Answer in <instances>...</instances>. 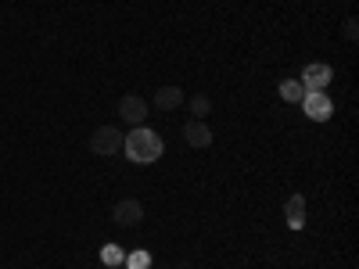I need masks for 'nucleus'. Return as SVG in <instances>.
Returning <instances> with one entry per match:
<instances>
[{
  "instance_id": "f257e3e1",
  "label": "nucleus",
  "mask_w": 359,
  "mask_h": 269,
  "mask_svg": "<svg viewBox=\"0 0 359 269\" xmlns=\"http://www.w3.org/2000/svg\"><path fill=\"white\" fill-rule=\"evenodd\" d=\"M123 151L133 165H151L165 155V140L155 133V130H147V126H133L123 140Z\"/></svg>"
},
{
  "instance_id": "6e6552de",
  "label": "nucleus",
  "mask_w": 359,
  "mask_h": 269,
  "mask_svg": "<svg viewBox=\"0 0 359 269\" xmlns=\"http://www.w3.org/2000/svg\"><path fill=\"white\" fill-rule=\"evenodd\" d=\"M284 219L291 230H302L306 226V194H291L284 201Z\"/></svg>"
},
{
  "instance_id": "f8f14e48",
  "label": "nucleus",
  "mask_w": 359,
  "mask_h": 269,
  "mask_svg": "<svg viewBox=\"0 0 359 269\" xmlns=\"http://www.w3.org/2000/svg\"><path fill=\"white\" fill-rule=\"evenodd\" d=\"M123 262H126V269H151V251L137 248V251H130Z\"/></svg>"
},
{
  "instance_id": "20e7f679",
  "label": "nucleus",
  "mask_w": 359,
  "mask_h": 269,
  "mask_svg": "<svg viewBox=\"0 0 359 269\" xmlns=\"http://www.w3.org/2000/svg\"><path fill=\"white\" fill-rule=\"evenodd\" d=\"M298 83L306 86V94H309V90H327V86L334 83V69L327 65V62H309L302 69V76H298Z\"/></svg>"
},
{
  "instance_id": "ddd939ff",
  "label": "nucleus",
  "mask_w": 359,
  "mask_h": 269,
  "mask_svg": "<svg viewBox=\"0 0 359 269\" xmlns=\"http://www.w3.org/2000/svg\"><path fill=\"white\" fill-rule=\"evenodd\" d=\"M208 111H212V97H208V94H194L191 97V118H205Z\"/></svg>"
},
{
  "instance_id": "9d476101",
  "label": "nucleus",
  "mask_w": 359,
  "mask_h": 269,
  "mask_svg": "<svg viewBox=\"0 0 359 269\" xmlns=\"http://www.w3.org/2000/svg\"><path fill=\"white\" fill-rule=\"evenodd\" d=\"M280 97H284L287 104H298V101L306 97V86L298 83V79H284V83H280Z\"/></svg>"
},
{
  "instance_id": "7ed1b4c3",
  "label": "nucleus",
  "mask_w": 359,
  "mask_h": 269,
  "mask_svg": "<svg viewBox=\"0 0 359 269\" xmlns=\"http://www.w3.org/2000/svg\"><path fill=\"white\" fill-rule=\"evenodd\" d=\"M298 104H302V111L313 118V123H327V118L334 115V101L327 97V90H309Z\"/></svg>"
},
{
  "instance_id": "4468645a",
  "label": "nucleus",
  "mask_w": 359,
  "mask_h": 269,
  "mask_svg": "<svg viewBox=\"0 0 359 269\" xmlns=\"http://www.w3.org/2000/svg\"><path fill=\"white\" fill-rule=\"evenodd\" d=\"M355 36H359V25H355V18H348V22H345V40L355 43Z\"/></svg>"
},
{
  "instance_id": "f03ea898",
  "label": "nucleus",
  "mask_w": 359,
  "mask_h": 269,
  "mask_svg": "<svg viewBox=\"0 0 359 269\" xmlns=\"http://www.w3.org/2000/svg\"><path fill=\"white\" fill-rule=\"evenodd\" d=\"M123 140H126L123 130H115V126H97L94 133H90V151L101 155V158H111V155L123 151Z\"/></svg>"
},
{
  "instance_id": "0eeeda50",
  "label": "nucleus",
  "mask_w": 359,
  "mask_h": 269,
  "mask_svg": "<svg viewBox=\"0 0 359 269\" xmlns=\"http://www.w3.org/2000/svg\"><path fill=\"white\" fill-rule=\"evenodd\" d=\"M184 137H187V144L194 147V151H205V147H212V130L205 126V118H191V123L184 126Z\"/></svg>"
},
{
  "instance_id": "39448f33",
  "label": "nucleus",
  "mask_w": 359,
  "mask_h": 269,
  "mask_svg": "<svg viewBox=\"0 0 359 269\" xmlns=\"http://www.w3.org/2000/svg\"><path fill=\"white\" fill-rule=\"evenodd\" d=\"M147 101L140 97V94H126L123 101H118V118H123V123H130V126H144L147 123Z\"/></svg>"
},
{
  "instance_id": "2eb2a0df",
  "label": "nucleus",
  "mask_w": 359,
  "mask_h": 269,
  "mask_svg": "<svg viewBox=\"0 0 359 269\" xmlns=\"http://www.w3.org/2000/svg\"><path fill=\"white\" fill-rule=\"evenodd\" d=\"M151 269H172V265H155V262H151Z\"/></svg>"
},
{
  "instance_id": "423d86ee",
  "label": "nucleus",
  "mask_w": 359,
  "mask_h": 269,
  "mask_svg": "<svg viewBox=\"0 0 359 269\" xmlns=\"http://www.w3.org/2000/svg\"><path fill=\"white\" fill-rule=\"evenodd\" d=\"M140 219H144V205L137 198H123V201L111 205V223L115 226H137Z\"/></svg>"
},
{
  "instance_id": "1a4fd4ad",
  "label": "nucleus",
  "mask_w": 359,
  "mask_h": 269,
  "mask_svg": "<svg viewBox=\"0 0 359 269\" xmlns=\"http://www.w3.org/2000/svg\"><path fill=\"white\" fill-rule=\"evenodd\" d=\"M180 104H184V90H180V86H158V90H155V108L176 111Z\"/></svg>"
},
{
  "instance_id": "9b49d317",
  "label": "nucleus",
  "mask_w": 359,
  "mask_h": 269,
  "mask_svg": "<svg viewBox=\"0 0 359 269\" xmlns=\"http://www.w3.org/2000/svg\"><path fill=\"white\" fill-rule=\"evenodd\" d=\"M123 258H126V251L118 248V244H104V248H101V262H104L108 269H115V265H123Z\"/></svg>"
}]
</instances>
